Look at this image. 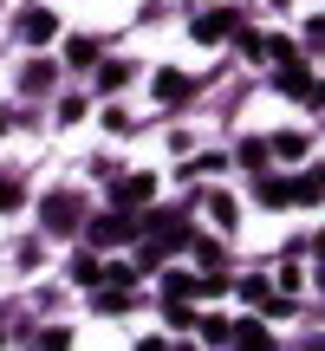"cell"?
Instances as JSON below:
<instances>
[{
  "label": "cell",
  "instance_id": "1",
  "mask_svg": "<svg viewBox=\"0 0 325 351\" xmlns=\"http://www.w3.org/2000/svg\"><path fill=\"white\" fill-rule=\"evenodd\" d=\"M228 33H234V13H221V7L195 20V39H208V46H215V39H228Z\"/></svg>",
  "mask_w": 325,
  "mask_h": 351
},
{
  "label": "cell",
  "instance_id": "2",
  "mask_svg": "<svg viewBox=\"0 0 325 351\" xmlns=\"http://www.w3.org/2000/svg\"><path fill=\"white\" fill-rule=\"evenodd\" d=\"M267 345H274V339H267V326H254V319L234 332V351H267Z\"/></svg>",
  "mask_w": 325,
  "mask_h": 351
},
{
  "label": "cell",
  "instance_id": "3",
  "mask_svg": "<svg viewBox=\"0 0 325 351\" xmlns=\"http://www.w3.org/2000/svg\"><path fill=\"white\" fill-rule=\"evenodd\" d=\"M280 85H287V91H313V78H306V59H287V65H280Z\"/></svg>",
  "mask_w": 325,
  "mask_h": 351
},
{
  "label": "cell",
  "instance_id": "4",
  "mask_svg": "<svg viewBox=\"0 0 325 351\" xmlns=\"http://www.w3.org/2000/svg\"><path fill=\"white\" fill-rule=\"evenodd\" d=\"M182 91H189V78H182V72H156V98H162V104H176Z\"/></svg>",
  "mask_w": 325,
  "mask_h": 351
},
{
  "label": "cell",
  "instance_id": "5",
  "mask_svg": "<svg viewBox=\"0 0 325 351\" xmlns=\"http://www.w3.org/2000/svg\"><path fill=\"white\" fill-rule=\"evenodd\" d=\"M117 202H150V176H124L117 182Z\"/></svg>",
  "mask_w": 325,
  "mask_h": 351
},
{
  "label": "cell",
  "instance_id": "6",
  "mask_svg": "<svg viewBox=\"0 0 325 351\" xmlns=\"http://www.w3.org/2000/svg\"><path fill=\"white\" fill-rule=\"evenodd\" d=\"M124 234H130V221H124V215H104V221L91 228V241H124Z\"/></svg>",
  "mask_w": 325,
  "mask_h": 351
},
{
  "label": "cell",
  "instance_id": "7",
  "mask_svg": "<svg viewBox=\"0 0 325 351\" xmlns=\"http://www.w3.org/2000/svg\"><path fill=\"white\" fill-rule=\"evenodd\" d=\"M72 280H78V287H98V280H104V267L91 261V254H78V261H72Z\"/></svg>",
  "mask_w": 325,
  "mask_h": 351
},
{
  "label": "cell",
  "instance_id": "8",
  "mask_svg": "<svg viewBox=\"0 0 325 351\" xmlns=\"http://www.w3.org/2000/svg\"><path fill=\"white\" fill-rule=\"evenodd\" d=\"M52 33H59L52 13H26V39H52Z\"/></svg>",
  "mask_w": 325,
  "mask_h": 351
},
{
  "label": "cell",
  "instance_id": "9",
  "mask_svg": "<svg viewBox=\"0 0 325 351\" xmlns=\"http://www.w3.org/2000/svg\"><path fill=\"white\" fill-rule=\"evenodd\" d=\"M65 59L85 72V65H98V46H91V39H72V46H65Z\"/></svg>",
  "mask_w": 325,
  "mask_h": 351
},
{
  "label": "cell",
  "instance_id": "10",
  "mask_svg": "<svg viewBox=\"0 0 325 351\" xmlns=\"http://www.w3.org/2000/svg\"><path fill=\"white\" fill-rule=\"evenodd\" d=\"M261 202L280 208V202H300V195H293V182H261Z\"/></svg>",
  "mask_w": 325,
  "mask_h": 351
},
{
  "label": "cell",
  "instance_id": "11",
  "mask_svg": "<svg viewBox=\"0 0 325 351\" xmlns=\"http://www.w3.org/2000/svg\"><path fill=\"white\" fill-rule=\"evenodd\" d=\"M319 189H325V169H306V176H300V182H293V195H300V202H313V195H319Z\"/></svg>",
  "mask_w": 325,
  "mask_h": 351
},
{
  "label": "cell",
  "instance_id": "12",
  "mask_svg": "<svg viewBox=\"0 0 325 351\" xmlns=\"http://www.w3.org/2000/svg\"><path fill=\"white\" fill-rule=\"evenodd\" d=\"M267 150H274V143H261V137H254V143H241V163H248V169H261V163H267Z\"/></svg>",
  "mask_w": 325,
  "mask_h": 351
},
{
  "label": "cell",
  "instance_id": "13",
  "mask_svg": "<svg viewBox=\"0 0 325 351\" xmlns=\"http://www.w3.org/2000/svg\"><path fill=\"white\" fill-rule=\"evenodd\" d=\"M208 215H215L221 228H234V221H241V215H234V202H228V195H215V202H208Z\"/></svg>",
  "mask_w": 325,
  "mask_h": 351
},
{
  "label": "cell",
  "instance_id": "14",
  "mask_svg": "<svg viewBox=\"0 0 325 351\" xmlns=\"http://www.w3.org/2000/svg\"><path fill=\"white\" fill-rule=\"evenodd\" d=\"M274 150L280 156H306V137H300V130H287V137H274Z\"/></svg>",
  "mask_w": 325,
  "mask_h": 351
},
{
  "label": "cell",
  "instance_id": "15",
  "mask_svg": "<svg viewBox=\"0 0 325 351\" xmlns=\"http://www.w3.org/2000/svg\"><path fill=\"white\" fill-rule=\"evenodd\" d=\"M7 208H20V182H7V176H0V215Z\"/></svg>",
  "mask_w": 325,
  "mask_h": 351
},
{
  "label": "cell",
  "instance_id": "16",
  "mask_svg": "<svg viewBox=\"0 0 325 351\" xmlns=\"http://www.w3.org/2000/svg\"><path fill=\"white\" fill-rule=\"evenodd\" d=\"M143 351H162V345H143Z\"/></svg>",
  "mask_w": 325,
  "mask_h": 351
}]
</instances>
